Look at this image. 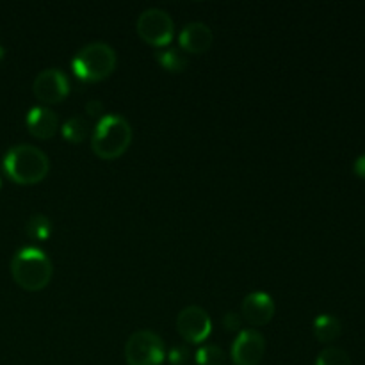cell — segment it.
<instances>
[{"mask_svg":"<svg viewBox=\"0 0 365 365\" xmlns=\"http://www.w3.org/2000/svg\"><path fill=\"white\" fill-rule=\"evenodd\" d=\"M34 96L43 103H59L70 93V78L61 68H46L32 82Z\"/></svg>","mask_w":365,"mask_h":365,"instance_id":"ba28073f","label":"cell"},{"mask_svg":"<svg viewBox=\"0 0 365 365\" xmlns=\"http://www.w3.org/2000/svg\"><path fill=\"white\" fill-rule=\"evenodd\" d=\"M353 171H355L356 177L365 178V153L360 157H356V160L353 163Z\"/></svg>","mask_w":365,"mask_h":365,"instance_id":"7402d4cb","label":"cell"},{"mask_svg":"<svg viewBox=\"0 0 365 365\" xmlns=\"http://www.w3.org/2000/svg\"><path fill=\"white\" fill-rule=\"evenodd\" d=\"M223 328L227 331H241L242 317L237 312H228L223 317Z\"/></svg>","mask_w":365,"mask_h":365,"instance_id":"ffe728a7","label":"cell"},{"mask_svg":"<svg viewBox=\"0 0 365 365\" xmlns=\"http://www.w3.org/2000/svg\"><path fill=\"white\" fill-rule=\"evenodd\" d=\"M132 143V127L120 114H106L98 120L91 134V150L103 160L123 155Z\"/></svg>","mask_w":365,"mask_h":365,"instance_id":"3957f363","label":"cell"},{"mask_svg":"<svg viewBox=\"0 0 365 365\" xmlns=\"http://www.w3.org/2000/svg\"><path fill=\"white\" fill-rule=\"evenodd\" d=\"M116 63V50L109 43L91 41L75 53L71 68L81 81L98 82L113 73Z\"/></svg>","mask_w":365,"mask_h":365,"instance_id":"277c9868","label":"cell"},{"mask_svg":"<svg viewBox=\"0 0 365 365\" xmlns=\"http://www.w3.org/2000/svg\"><path fill=\"white\" fill-rule=\"evenodd\" d=\"M342 334L341 321L330 314H323L314 321V335L323 344H330V342L337 341Z\"/></svg>","mask_w":365,"mask_h":365,"instance_id":"4fadbf2b","label":"cell"},{"mask_svg":"<svg viewBox=\"0 0 365 365\" xmlns=\"http://www.w3.org/2000/svg\"><path fill=\"white\" fill-rule=\"evenodd\" d=\"M196 365H227L225 351L216 344H205L196 351Z\"/></svg>","mask_w":365,"mask_h":365,"instance_id":"e0dca14e","label":"cell"},{"mask_svg":"<svg viewBox=\"0 0 365 365\" xmlns=\"http://www.w3.org/2000/svg\"><path fill=\"white\" fill-rule=\"evenodd\" d=\"M2 168L7 177L20 185H34L50 171V160L41 148L34 145H16L6 152Z\"/></svg>","mask_w":365,"mask_h":365,"instance_id":"6da1fadb","label":"cell"},{"mask_svg":"<svg viewBox=\"0 0 365 365\" xmlns=\"http://www.w3.org/2000/svg\"><path fill=\"white\" fill-rule=\"evenodd\" d=\"M266 355V339L257 330H241L232 344L235 365H259Z\"/></svg>","mask_w":365,"mask_h":365,"instance_id":"9c48e42d","label":"cell"},{"mask_svg":"<svg viewBox=\"0 0 365 365\" xmlns=\"http://www.w3.org/2000/svg\"><path fill=\"white\" fill-rule=\"evenodd\" d=\"M139 38L152 46L166 48L175 34V21L168 11L160 7H148L135 21Z\"/></svg>","mask_w":365,"mask_h":365,"instance_id":"5b68a950","label":"cell"},{"mask_svg":"<svg viewBox=\"0 0 365 365\" xmlns=\"http://www.w3.org/2000/svg\"><path fill=\"white\" fill-rule=\"evenodd\" d=\"M212 31L203 21H189L178 36L182 50L189 53H203L212 46Z\"/></svg>","mask_w":365,"mask_h":365,"instance_id":"8fae6325","label":"cell"},{"mask_svg":"<svg viewBox=\"0 0 365 365\" xmlns=\"http://www.w3.org/2000/svg\"><path fill=\"white\" fill-rule=\"evenodd\" d=\"M25 123H27L29 134L36 139H52L59 130V118L45 106L32 107Z\"/></svg>","mask_w":365,"mask_h":365,"instance_id":"7c38bea8","label":"cell"},{"mask_svg":"<svg viewBox=\"0 0 365 365\" xmlns=\"http://www.w3.org/2000/svg\"><path fill=\"white\" fill-rule=\"evenodd\" d=\"M53 266L43 250L27 246L14 253L11 260V277L18 287L29 292L43 291L50 284Z\"/></svg>","mask_w":365,"mask_h":365,"instance_id":"7a4b0ae2","label":"cell"},{"mask_svg":"<svg viewBox=\"0 0 365 365\" xmlns=\"http://www.w3.org/2000/svg\"><path fill=\"white\" fill-rule=\"evenodd\" d=\"M86 114L91 118H102L106 116V106L102 103V100H89L86 103Z\"/></svg>","mask_w":365,"mask_h":365,"instance_id":"44dd1931","label":"cell"},{"mask_svg":"<svg viewBox=\"0 0 365 365\" xmlns=\"http://www.w3.org/2000/svg\"><path fill=\"white\" fill-rule=\"evenodd\" d=\"M25 234L32 241H45L52 234V223L45 214H34L25 223Z\"/></svg>","mask_w":365,"mask_h":365,"instance_id":"2e32d148","label":"cell"},{"mask_svg":"<svg viewBox=\"0 0 365 365\" xmlns=\"http://www.w3.org/2000/svg\"><path fill=\"white\" fill-rule=\"evenodd\" d=\"M241 316L250 327H266L274 316V302L266 292H252L242 299Z\"/></svg>","mask_w":365,"mask_h":365,"instance_id":"30bf717a","label":"cell"},{"mask_svg":"<svg viewBox=\"0 0 365 365\" xmlns=\"http://www.w3.org/2000/svg\"><path fill=\"white\" fill-rule=\"evenodd\" d=\"M0 187H2V180H0Z\"/></svg>","mask_w":365,"mask_h":365,"instance_id":"603a6c76","label":"cell"},{"mask_svg":"<svg viewBox=\"0 0 365 365\" xmlns=\"http://www.w3.org/2000/svg\"><path fill=\"white\" fill-rule=\"evenodd\" d=\"M168 360L171 365H187L191 360V351L185 346H173L168 351Z\"/></svg>","mask_w":365,"mask_h":365,"instance_id":"d6986e66","label":"cell"},{"mask_svg":"<svg viewBox=\"0 0 365 365\" xmlns=\"http://www.w3.org/2000/svg\"><path fill=\"white\" fill-rule=\"evenodd\" d=\"M316 365H353L351 359L348 353L341 348H324L323 351L317 355Z\"/></svg>","mask_w":365,"mask_h":365,"instance_id":"ac0fdd59","label":"cell"},{"mask_svg":"<svg viewBox=\"0 0 365 365\" xmlns=\"http://www.w3.org/2000/svg\"><path fill=\"white\" fill-rule=\"evenodd\" d=\"M177 331L189 344H202L212 334V321L202 307L189 305L178 312Z\"/></svg>","mask_w":365,"mask_h":365,"instance_id":"52a82bcc","label":"cell"},{"mask_svg":"<svg viewBox=\"0 0 365 365\" xmlns=\"http://www.w3.org/2000/svg\"><path fill=\"white\" fill-rule=\"evenodd\" d=\"M61 132H63V138L66 139V141L78 145V143H82L89 135L91 125H89V121L86 120V118L73 116L61 127Z\"/></svg>","mask_w":365,"mask_h":365,"instance_id":"9a60e30c","label":"cell"},{"mask_svg":"<svg viewBox=\"0 0 365 365\" xmlns=\"http://www.w3.org/2000/svg\"><path fill=\"white\" fill-rule=\"evenodd\" d=\"M164 359V342L153 331L138 330L125 342V360L128 365H163Z\"/></svg>","mask_w":365,"mask_h":365,"instance_id":"8992f818","label":"cell"},{"mask_svg":"<svg viewBox=\"0 0 365 365\" xmlns=\"http://www.w3.org/2000/svg\"><path fill=\"white\" fill-rule=\"evenodd\" d=\"M157 61H159V64L164 70L171 71V73H180V71H185V68L189 66V57L182 50L171 48V46L159 50L157 52Z\"/></svg>","mask_w":365,"mask_h":365,"instance_id":"5bb4252c","label":"cell"}]
</instances>
